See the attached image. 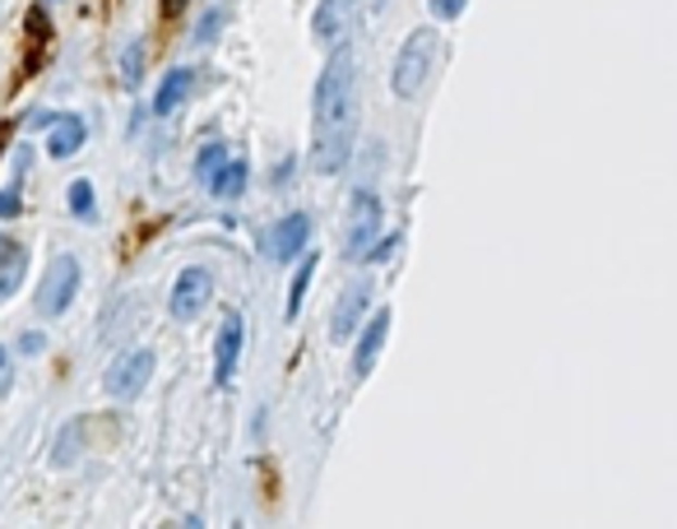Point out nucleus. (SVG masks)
I'll list each match as a JSON object with an SVG mask.
<instances>
[{"label":"nucleus","mask_w":677,"mask_h":529,"mask_svg":"<svg viewBox=\"0 0 677 529\" xmlns=\"http://www.w3.org/2000/svg\"><path fill=\"white\" fill-rule=\"evenodd\" d=\"M163 10H167V14H181V10H186V0H163Z\"/></svg>","instance_id":"a878e982"},{"label":"nucleus","mask_w":677,"mask_h":529,"mask_svg":"<svg viewBox=\"0 0 677 529\" xmlns=\"http://www.w3.org/2000/svg\"><path fill=\"white\" fill-rule=\"evenodd\" d=\"M386 335H390V306H380V312L367 320L362 339H358V353H353V371H358V377H367V371L376 367L380 349H386Z\"/></svg>","instance_id":"9b49d317"},{"label":"nucleus","mask_w":677,"mask_h":529,"mask_svg":"<svg viewBox=\"0 0 677 529\" xmlns=\"http://www.w3.org/2000/svg\"><path fill=\"white\" fill-rule=\"evenodd\" d=\"M51 38V24H47V14L42 10H28V61H24V79L38 71V61H42V47Z\"/></svg>","instance_id":"2eb2a0df"},{"label":"nucleus","mask_w":677,"mask_h":529,"mask_svg":"<svg viewBox=\"0 0 677 529\" xmlns=\"http://www.w3.org/2000/svg\"><path fill=\"white\" fill-rule=\"evenodd\" d=\"M0 251H5V237H0Z\"/></svg>","instance_id":"bb28decb"},{"label":"nucleus","mask_w":677,"mask_h":529,"mask_svg":"<svg viewBox=\"0 0 677 529\" xmlns=\"http://www.w3.org/2000/svg\"><path fill=\"white\" fill-rule=\"evenodd\" d=\"M190 89H196V75H190V71H167L163 84H159V93H153V112H159V116L177 112Z\"/></svg>","instance_id":"f8f14e48"},{"label":"nucleus","mask_w":677,"mask_h":529,"mask_svg":"<svg viewBox=\"0 0 677 529\" xmlns=\"http://www.w3.org/2000/svg\"><path fill=\"white\" fill-rule=\"evenodd\" d=\"M431 65H437V33H431V28L409 33V42L399 47L394 71H390L394 98H418V89H423L427 75H431Z\"/></svg>","instance_id":"f03ea898"},{"label":"nucleus","mask_w":677,"mask_h":529,"mask_svg":"<svg viewBox=\"0 0 677 529\" xmlns=\"http://www.w3.org/2000/svg\"><path fill=\"white\" fill-rule=\"evenodd\" d=\"M431 5V14H437V20H455V14L468 5V0H427Z\"/></svg>","instance_id":"4be33fe9"},{"label":"nucleus","mask_w":677,"mask_h":529,"mask_svg":"<svg viewBox=\"0 0 677 529\" xmlns=\"http://www.w3.org/2000/svg\"><path fill=\"white\" fill-rule=\"evenodd\" d=\"M140 61H145V42H130L126 56H121V79H126V84H140Z\"/></svg>","instance_id":"412c9836"},{"label":"nucleus","mask_w":677,"mask_h":529,"mask_svg":"<svg viewBox=\"0 0 677 529\" xmlns=\"http://www.w3.org/2000/svg\"><path fill=\"white\" fill-rule=\"evenodd\" d=\"M380 224H386V210L372 191H353L349 200V224H343V255L362 261L376 242H380Z\"/></svg>","instance_id":"7ed1b4c3"},{"label":"nucleus","mask_w":677,"mask_h":529,"mask_svg":"<svg viewBox=\"0 0 677 529\" xmlns=\"http://www.w3.org/2000/svg\"><path fill=\"white\" fill-rule=\"evenodd\" d=\"M210 298H214V279H210V269H200V265H186L181 275H177V284H172V316L177 320H196L204 306H210Z\"/></svg>","instance_id":"423d86ee"},{"label":"nucleus","mask_w":677,"mask_h":529,"mask_svg":"<svg viewBox=\"0 0 677 529\" xmlns=\"http://www.w3.org/2000/svg\"><path fill=\"white\" fill-rule=\"evenodd\" d=\"M5 214H20V196H14V191L0 196V218H5Z\"/></svg>","instance_id":"b1692460"},{"label":"nucleus","mask_w":677,"mask_h":529,"mask_svg":"<svg viewBox=\"0 0 677 529\" xmlns=\"http://www.w3.org/2000/svg\"><path fill=\"white\" fill-rule=\"evenodd\" d=\"M79 293V261L75 255H57V261L47 265V275L38 284V312L42 316H61L65 306L75 302Z\"/></svg>","instance_id":"20e7f679"},{"label":"nucleus","mask_w":677,"mask_h":529,"mask_svg":"<svg viewBox=\"0 0 677 529\" xmlns=\"http://www.w3.org/2000/svg\"><path fill=\"white\" fill-rule=\"evenodd\" d=\"M223 163H228V149H223V144H210V149H204L200 159H196V177H204V181H210V177L218 173Z\"/></svg>","instance_id":"aec40b11"},{"label":"nucleus","mask_w":677,"mask_h":529,"mask_svg":"<svg viewBox=\"0 0 677 529\" xmlns=\"http://www.w3.org/2000/svg\"><path fill=\"white\" fill-rule=\"evenodd\" d=\"M10 386H14V371H10V353H5V344H0V395H10Z\"/></svg>","instance_id":"5701e85b"},{"label":"nucleus","mask_w":677,"mask_h":529,"mask_svg":"<svg viewBox=\"0 0 677 529\" xmlns=\"http://www.w3.org/2000/svg\"><path fill=\"white\" fill-rule=\"evenodd\" d=\"M210 191L218 196V200H237L241 191H247V163L241 159H228L218 167V173L210 177Z\"/></svg>","instance_id":"4468645a"},{"label":"nucleus","mask_w":677,"mask_h":529,"mask_svg":"<svg viewBox=\"0 0 677 529\" xmlns=\"http://www.w3.org/2000/svg\"><path fill=\"white\" fill-rule=\"evenodd\" d=\"M57 130H51V159H71V153H79L84 149V122L79 116H57V122H51Z\"/></svg>","instance_id":"ddd939ff"},{"label":"nucleus","mask_w":677,"mask_h":529,"mask_svg":"<svg viewBox=\"0 0 677 529\" xmlns=\"http://www.w3.org/2000/svg\"><path fill=\"white\" fill-rule=\"evenodd\" d=\"M218 20H223V14H210V20H204V24H200V38H210V33L218 28Z\"/></svg>","instance_id":"393cba45"},{"label":"nucleus","mask_w":677,"mask_h":529,"mask_svg":"<svg viewBox=\"0 0 677 529\" xmlns=\"http://www.w3.org/2000/svg\"><path fill=\"white\" fill-rule=\"evenodd\" d=\"M353 28V0H321L316 14H311V38L321 47H339Z\"/></svg>","instance_id":"0eeeda50"},{"label":"nucleus","mask_w":677,"mask_h":529,"mask_svg":"<svg viewBox=\"0 0 677 529\" xmlns=\"http://www.w3.org/2000/svg\"><path fill=\"white\" fill-rule=\"evenodd\" d=\"M367 298H372V284L362 279V284H353L349 293L339 298V306H335V316H329V339L335 344H343L353 330H358V316H362V306H367Z\"/></svg>","instance_id":"9d476101"},{"label":"nucleus","mask_w":677,"mask_h":529,"mask_svg":"<svg viewBox=\"0 0 677 529\" xmlns=\"http://www.w3.org/2000/svg\"><path fill=\"white\" fill-rule=\"evenodd\" d=\"M149 377H153V353L149 349H135V353H121L116 363L108 367L102 386H108L112 400H135L149 386Z\"/></svg>","instance_id":"39448f33"},{"label":"nucleus","mask_w":677,"mask_h":529,"mask_svg":"<svg viewBox=\"0 0 677 529\" xmlns=\"http://www.w3.org/2000/svg\"><path fill=\"white\" fill-rule=\"evenodd\" d=\"M311 275H316V255H306V265L298 269V279H292V288H288V316L302 312V298H306V288H311Z\"/></svg>","instance_id":"a211bd4d"},{"label":"nucleus","mask_w":677,"mask_h":529,"mask_svg":"<svg viewBox=\"0 0 677 529\" xmlns=\"http://www.w3.org/2000/svg\"><path fill=\"white\" fill-rule=\"evenodd\" d=\"M306 237H311V218H306V214H288V218H279V224L269 228L265 255H269L274 265H279V261H292V255L306 247Z\"/></svg>","instance_id":"6e6552de"},{"label":"nucleus","mask_w":677,"mask_h":529,"mask_svg":"<svg viewBox=\"0 0 677 529\" xmlns=\"http://www.w3.org/2000/svg\"><path fill=\"white\" fill-rule=\"evenodd\" d=\"M241 339H247V330H241V316L228 312L218 326V344H214V381L228 386L233 371H237V357H241Z\"/></svg>","instance_id":"1a4fd4ad"},{"label":"nucleus","mask_w":677,"mask_h":529,"mask_svg":"<svg viewBox=\"0 0 677 529\" xmlns=\"http://www.w3.org/2000/svg\"><path fill=\"white\" fill-rule=\"evenodd\" d=\"M353 56L349 47L335 51L325 61V71L316 79V93H311V167L316 173H335L349 159V135H353Z\"/></svg>","instance_id":"f257e3e1"},{"label":"nucleus","mask_w":677,"mask_h":529,"mask_svg":"<svg viewBox=\"0 0 677 529\" xmlns=\"http://www.w3.org/2000/svg\"><path fill=\"white\" fill-rule=\"evenodd\" d=\"M71 214H75V218H89V214H93V181H89V177L71 181Z\"/></svg>","instance_id":"6ab92c4d"},{"label":"nucleus","mask_w":677,"mask_h":529,"mask_svg":"<svg viewBox=\"0 0 677 529\" xmlns=\"http://www.w3.org/2000/svg\"><path fill=\"white\" fill-rule=\"evenodd\" d=\"M24 279V247H5L0 251V298L14 293Z\"/></svg>","instance_id":"dca6fc26"},{"label":"nucleus","mask_w":677,"mask_h":529,"mask_svg":"<svg viewBox=\"0 0 677 529\" xmlns=\"http://www.w3.org/2000/svg\"><path fill=\"white\" fill-rule=\"evenodd\" d=\"M79 437H84V423H65L61 437H57V451H51V465H75V455H79Z\"/></svg>","instance_id":"f3484780"}]
</instances>
